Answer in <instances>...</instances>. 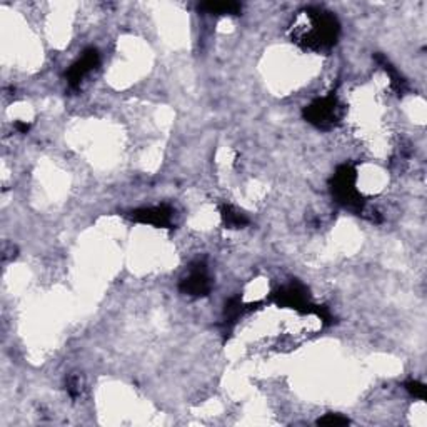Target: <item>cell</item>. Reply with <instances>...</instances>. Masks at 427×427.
Here are the masks:
<instances>
[{"label":"cell","mask_w":427,"mask_h":427,"mask_svg":"<svg viewBox=\"0 0 427 427\" xmlns=\"http://www.w3.org/2000/svg\"><path fill=\"white\" fill-rule=\"evenodd\" d=\"M222 219L227 227L230 229H239L244 227V225L247 224V217L242 212H239L234 207H230V205H224L222 207Z\"/></svg>","instance_id":"8"},{"label":"cell","mask_w":427,"mask_h":427,"mask_svg":"<svg viewBox=\"0 0 427 427\" xmlns=\"http://www.w3.org/2000/svg\"><path fill=\"white\" fill-rule=\"evenodd\" d=\"M202 9L209 13H222V16H237L241 12V6L234 2H210L204 4Z\"/></svg>","instance_id":"9"},{"label":"cell","mask_w":427,"mask_h":427,"mask_svg":"<svg viewBox=\"0 0 427 427\" xmlns=\"http://www.w3.org/2000/svg\"><path fill=\"white\" fill-rule=\"evenodd\" d=\"M16 127H17L21 132H23V134H26V132L28 131V124H26V122H17V124H16Z\"/></svg>","instance_id":"12"},{"label":"cell","mask_w":427,"mask_h":427,"mask_svg":"<svg viewBox=\"0 0 427 427\" xmlns=\"http://www.w3.org/2000/svg\"><path fill=\"white\" fill-rule=\"evenodd\" d=\"M319 426H345L349 424V419L347 417H342L339 414H328L325 417H323V419L318 421Z\"/></svg>","instance_id":"10"},{"label":"cell","mask_w":427,"mask_h":427,"mask_svg":"<svg viewBox=\"0 0 427 427\" xmlns=\"http://www.w3.org/2000/svg\"><path fill=\"white\" fill-rule=\"evenodd\" d=\"M97 64H99V52L95 49L85 50L84 55L70 67L69 72H67V80H69L70 87H79L80 80H82L90 70L95 69Z\"/></svg>","instance_id":"5"},{"label":"cell","mask_w":427,"mask_h":427,"mask_svg":"<svg viewBox=\"0 0 427 427\" xmlns=\"http://www.w3.org/2000/svg\"><path fill=\"white\" fill-rule=\"evenodd\" d=\"M306 13L307 23L299 26L296 40L313 50H323L335 44L339 36V23L335 17L320 11H307Z\"/></svg>","instance_id":"1"},{"label":"cell","mask_w":427,"mask_h":427,"mask_svg":"<svg viewBox=\"0 0 427 427\" xmlns=\"http://www.w3.org/2000/svg\"><path fill=\"white\" fill-rule=\"evenodd\" d=\"M180 291L190 297H204L210 291V279L204 264H195L189 276L180 282Z\"/></svg>","instance_id":"4"},{"label":"cell","mask_w":427,"mask_h":427,"mask_svg":"<svg viewBox=\"0 0 427 427\" xmlns=\"http://www.w3.org/2000/svg\"><path fill=\"white\" fill-rule=\"evenodd\" d=\"M406 389L411 392L412 396L417 397V399H426V387L424 384L417 382V381H409L406 384Z\"/></svg>","instance_id":"11"},{"label":"cell","mask_w":427,"mask_h":427,"mask_svg":"<svg viewBox=\"0 0 427 427\" xmlns=\"http://www.w3.org/2000/svg\"><path fill=\"white\" fill-rule=\"evenodd\" d=\"M306 119L319 129H329L335 126L340 117V105L335 95L318 99L304 110Z\"/></svg>","instance_id":"3"},{"label":"cell","mask_w":427,"mask_h":427,"mask_svg":"<svg viewBox=\"0 0 427 427\" xmlns=\"http://www.w3.org/2000/svg\"><path fill=\"white\" fill-rule=\"evenodd\" d=\"M356 171L351 166L339 167L333 179V192L335 199L345 207L362 209V199L356 189Z\"/></svg>","instance_id":"2"},{"label":"cell","mask_w":427,"mask_h":427,"mask_svg":"<svg viewBox=\"0 0 427 427\" xmlns=\"http://www.w3.org/2000/svg\"><path fill=\"white\" fill-rule=\"evenodd\" d=\"M276 301L277 304L284 307H292V309H297V310H301L302 307H307L306 291L297 284L287 286L282 291L277 292Z\"/></svg>","instance_id":"7"},{"label":"cell","mask_w":427,"mask_h":427,"mask_svg":"<svg viewBox=\"0 0 427 427\" xmlns=\"http://www.w3.org/2000/svg\"><path fill=\"white\" fill-rule=\"evenodd\" d=\"M131 219L136 220V222L156 225V227H169L172 220V210L167 207V205L139 209V210H134Z\"/></svg>","instance_id":"6"}]
</instances>
